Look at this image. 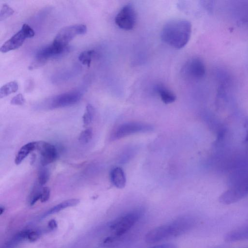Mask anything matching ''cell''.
I'll use <instances>...</instances> for the list:
<instances>
[{
    "instance_id": "cell-26",
    "label": "cell",
    "mask_w": 248,
    "mask_h": 248,
    "mask_svg": "<svg viewBox=\"0 0 248 248\" xmlns=\"http://www.w3.org/2000/svg\"><path fill=\"white\" fill-rule=\"evenodd\" d=\"M50 194V188L47 186L42 188L40 200L42 202H45L48 201Z\"/></svg>"
},
{
    "instance_id": "cell-13",
    "label": "cell",
    "mask_w": 248,
    "mask_h": 248,
    "mask_svg": "<svg viewBox=\"0 0 248 248\" xmlns=\"http://www.w3.org/2000/svg\"><path fill=\"white\" fill-rule=\"evenodd\" d=\"M224 240L229 242L248 240V225L230 231L225 234Z\"/></svg>"
},
{
    "instance_id": "cell-8",
    "label": "cell",
    "mask_w": 248,
    "mask_h": 248,
    "mask_svg": "<svg viewBox=\"0 0 248 248\" xmlns=\"http://www.w3.org/2000/svg\"><path fill=\"white\" fill-rule=\"evenodd\" d=\"M137 22V14L133 6L128 4L124 6L115 17V22L120 28L126 31L132 30Z\"/></svg>"
},
{
    "instance_id": "cell-7",
    "label": "cell",
    "mask_w": 248,
    "mask_h": 248,
    "mask_svg": "<svg viewBox=\"0 0 248 248\" xmlns=\"http://www.w3.org/2000/svg\"><path fill=\"white\" fill-rule=\"evenodd\" d=\"M248 193V178L222 193L218 201L222 204H230L239 201Z\"/></svg>"
},
{
    "instance_id": "cell-33",
    "label": "cell",
    "mask_w": 248,
    "mask_h": 248,
    "mask_svg": "<svg viewBox=\"0 0 248 248\" xmlns=\"http://www.w3.org/2000/svg\"><path fill=\"white\" fill-rule=\"evenodd\" d=\"M4 210H5L4 207L1 205L0 207V214L1 215L2 214H3Z\"/></svg>"
},
{
    "instance_id": "cell-16",
    "label": "cell",
    "mask_w": 248,
    "mask_h": 248,
    "mask_svg": "<svg viewBox=\"0 0 248 248\" xmlns=\"http://www.w3.org/2000/svg\"><path fill=\"white\" fill-rule=\"evenodd\" d=\"M37 141L30 142L23 145L16 155L15 163L20 164L32 151L36 149Z\"/></svg>"
},
{
    "instance_id": "cell-1",
    "label": "cell",
    "mask_w": 248,
    "mask_h": 248,
    "mask_svg": "<svg viewBox=\"0 0 248 248\" xmlns=\"http://www.w3.org/2000/svg\"><path fill=\"white\" fill-rule=\"evenodd\" d=\"M196 224V220L192 216L178 217L150 230L145 236V241L148 244H155L181 236L191 231Z\"/></svg>"
},
{
    "instance_id": "cell-3",
    "label": "cell",
    "mask_w": 248,
    "mask_h": 248,
    "mask_svg": "<svg viewBox=\"0 0 248 248\" xmlns=\"http://www.w3.org/2000/svg\"><path fill=\"white\" fill-rule=\"evenodd\" d=\"M142 209H135L120 216L111 223L109 228L112 235L104 240L106 246H110L122 239L138 223L142 217Z\"/></svg>"
},
{
    "instance_id": "cell-10",
    "label": "cell",
    "mask_w": 248,
    "mask_h": 248,
    "mask_svg": "<svg viewBox=\"0 0 248 248\" xmlns=\"http://www.w3.org/2000/svg\"><path fill=\"white\" fill-rule=\"evenodd\" d=\"M36 150L40 153V162L43 166L53 162L57 158L58 152L56 148L48 142L37 141Z\"/></svg>"
},
{
    "instance_id": "cell-29",
    "label": "cell",
    "mask_w": 248,
    "mask_h": 248,
    "mask_svg": "<svg viewBox=\"0 0 248 248\" xmlns=\"http://www.w3.org/2000/svg\"><path fill=\"white\" fill-rule=\"evenodd\" d=\"M40 236V233L36 231L29 230L27 236V240L32 242L37 240Z\"/></svg>"
},
{
    "instance_id": "cell-21",
    "label": "cell",
    "mask_w": 248,
    "mask_h": 248,
    "mask_svg": "<svg viewBox=\"0 0 248 248\" xmlns=\"http://www.w3.org/2000/svg\"><path fill=\"white\" fill-rule=\"evenodd\" d=\"M94 115V108L91 104H88L86 107V111L83 116V122L85 125L90 124Z\"/></svg>"
},
{
    "instance_id": "cell-23",
    "label": "cell",
    "mask_w": 248,
    "mask_h": 248,
    "mask_svg": "<svg viewBox=\"0 0 248 248\" xmlns=\"http://www.w3.org/2000/svg\"><path fill=\"white\" fill-rule=\"evenodd\" d=\"M49 172L46 168H43L40 170L38 173V181L40 186H44L48 181Z\"/></svg>"
},
{
    "instance_id": "cell-24",
    "label": "cell",
    "mask_w": 248,
    "mask_h": 248,
    "mask_svg": "<svg viewBox=\"0 0 248 248\" xmlns=\"http://www.w3.org/2000/svg\"><path fill=\"white\" fill-rule=\"evenodd\" d=\"M14 13V10L9 5L3 4L0 11V20L5 19L12 16Z\"/></svg>"
},
{
    "instance_id": "cell-28",
    "label": "cell",
    "mask_w": 248,
    "mask_h": 248,
    "mask_svg": "<svg viewBox=\"0 0 248 248\" xmlns=\"http://www.w3.org/2000/svg\"><path fill=\"white\" fill-rule=\"evenodd\" d=\"M25 102V99L21 93H19L15 96L11 100V103L15 105H23Z\"/></svg>"
},
{
    "instance_id": "cell-30",
    "label": "cell",
    "mask_w": 248,
    "mask_h": 248,
    "mask_svg": "<svg viewBox=\"0 0 248 248\" xmlns=\"http://www.w3.org/2000/svg\"><path fill=\"white\" fill-rule=\"evenodd\" d=\"M148 248H177V247L173 244L166 243L156 245Z\"/></svg>"
},
{
    "instance_id": "cell-4",
    "label": "cell",
    "mask_w": 248,
    "mask_h": 248,
    "mask_svg": "<svg viewBox=\"0 0 248 248\" xmlns=\"http://www.w3.org/2000/svg\"><path fill=\"white\" fill-rule=\"evenodd\" d=\"M153 129V125L147 123L127 122L118 126L113 132L110 138L111 140H115L134 134L150 132Z\"/></svg>"
},
{
    "instance_id": "cell-31",
    "label": "cell",
    "mask_w": 248,
    "mask_h": 248,
    "mask_svg": "<svg viewBox=\"0 0 248 248\" xmlns=\"http://www.w3.org/2000/svg\"><path fill=\"white\" fill-rule=\"evenodd\" d=\"M202 4L209 12H212L213 10V1H203Z\"/></svg>"
},
{
    "instance_id": "cell-12",
    "label": "cell",
    "mask_w": 248,
    "mask_h": 248,
    "mask_svg": "<svg viewBox=\"0 0 248 248\" xmlns=\"http://www.w3.org/2000/svg\"><path fill=\"white\" fill-rule=\"evenodd\" d=\"M26 38V36L21 29L4 43L0 47V51L6 53L19 48L24 43Z\"/></svg>"
},
{
    "instance_id": "cell-22",
    "label": "cell",
    "mask_w": 248,
    "mask_h": 248,
    "mask_svg": "<svg viewBox=\"0 0 248 248\" xmlns=\"http://www.w3.org/2000/svg\"><path fill=\"white\" fill-rule=\"evenodd\" d=\"M42 189L35 186L32 189L29 196V202L31 206L33 205L40 199Z\"/></svg>"
},
{
    "instance_id": "cell-15",
    "label": "cell",
    "mask_w": 248,
    "mask_h": 248,
    "mask_svg": "<svg viewBox=\"0 0 248 248\" xmlns=\"http://www.w3.org/2000/svg\"><path fill=\"white\" fill-rule=\"evenodd\" d=\"M155 90L162 102L166 104L174 102L176 99L175 94L161 84H157L155 88Z\"/></svg>"
},
{
    "instance_id": "cell-35",
    "label": "cell",
    "mask_w": 248,
    "mask_h": 248,
    "mask_svg": "<svg viewBox=\"0 0 248 248\" xmlns=\"http://www.w3.org/2000/svg\"></svg>"
},
{
    "instance_id": "cell-19",
    "label": "cell",
    "mask_w": 248,
    "mask_h": 248,
    "mask_svg": "<svg viewBox=\"0 0 248 248\" xmlns=\"http://www.w3.org/2000/svg\"><path fill=\"white\" fill-rule=\"evenodd\" d=\"M18 89V85L16 81H10L5 84L0 89V98L6 97L16 92Z\"/></svg>"
},
{
    "instance_id": "cell-2",
    "label": "cell",
    "mask_w": 248,
    "mask_h": 248,
    "mask_svg": "<svg viewBox=\"0 0 248 248\" xmlns=\"http://www.w3.org/2000/svg\"><path fill=\"white\" fill-rule=\"evenodd\" d=\"M191 31L192 26L189 21L182 19L171 20L163 26L161 38L168 45L180 49L188 42Z\"/></svg>"
},
{
    "instance_id": "cell-6",
    "label": "cell",
    "mask_w": 248,
    "mask_h": 248,
    "mask_svg": "<svg viewBox=\"0 0 248 248\" xmlns=\"http://www.w3.org/2000/svg\"><path fill=\"white\" fill-rule=\"evenodd\" d=\"M87 30L84 24H75L63 27L57 33L53 43L61 46L67 47L68 43L74 38L84 34Z\"/></svg>"
},
{
    "instance_id": "cell-34",
    "label": "cell",
    "mask_w": 248,
    "mask_h": 248,
    "mask_svg": "<svg viewBox=\"0 0 248 248\" xmlns=\"http://www.w3.org/2000/svg\"><path fill=\"white\" fill-rule=\"evenodd\" d=\"M29 83V85H31V82H30ZM29 87V86H27L26 90H27V89H28Z\"/></svg>"
},
{
    "instance_id": "cell-9",
    "label": "cell",
    "mask_w": 248,
    "mask_h": 248,
    "mask_svg": "<svg viewBox=\"0 0 248 248\" xmlns=\"http://www.w3.org/2000/svg\"><path fill=\"white\" fill-rule=\"evenodd\" d=\"M82 96V92L78 90L60 94L52 99L49 105L50 108H57L74 105L81 99Z\"/></svg>"
},
{
    "instance_id": "cell-11",
    "label": "cell",
    "mask_w": 248,
    "mask_h": 248,
    "mask_svg": "<svg viewBox=\"0 0 248 248\" xmlns=\"http://www.w3.org/2000/svg\"><path fill=\"white\" fill-rule=\"evenodd\" d=\"M184 71L192 78H200L205 74V66L201 59L194 57L189 60L186 63L184 66Z\"/></svg>"
},
{
    "instance_id": "cell-17",
    "label": "cell",
    "mask_w": 248,
    "mask_h": 248,
    "mask_svg": "<svg viewBox=\"0 0 248 248\" xmlns=\"http://www.w3.org/2000/svg\"><path fill=\"white\" fill-rule=\"evenodd\" d=\"M79 202L78 199H71L64 201L49 209L43 214L42 217H45L49 215L58 213L65 208L76 206L79 203Z\"/></svg>"
},
{
    "instance_id": "cell-5",
    "label": "cell",
    "mask_w": 248,
    "mask_h": 248,
    "mask_svg": "<svg viewBox=\"0 0 248 248\" xmlns=\"http://www.w3.org/2000/svg\"><path fill=\"white\" fill-rule=\"evenodd\" d=\"M67 47H62L52 43L38 50L35 54L34 60L29 66L31 70L44 65L49 60L63 54Z\"/></svg>"
},
{
    "instance_id": "cell-25",
    "label": "cell",
    "mask_w": 248,
    "mask_h": 248,
    "mask_svg": "<svg viewBox=\"0 0 248 248\" xmlns=\"http://www.w3.org/2000/svg\"><path fill=\"white\" fill-rule=\"evenodd\" d=\"M93 132L91 129L88 128L82 131L79 136V141L82 144H86L92 139Z\"/></svg>"
},
{
    "instance_id": "cell-14",
    "label": "cell",
    "mask_w": 248,
    "mask_h": 248,
    "mask_svg": "<svg viewBox=\"0 0 248 248\" xmlns=\"http://www.w3.org/2000/svg\"><path fill=\"white\" fill-rule=\"evenodd\" d=\"M110 178L112 184L119 188H124L126 184V177L123 170L119 167L114 168L110 171Z\"/></svg>"
},
{
    "instance_id": "cell-32",
    "label": "cell",
    "mask_w": 248,
    "mask_h": 248,
    "mask_svg": "<svg viewBox=\"0 0 248 248\" xmlns=\"http://www.w3.org/2000/svg\"><path fill=\"white\" fill-rule=\"evenodd\" d=\"M48 228L51 230H54L57 227V224L55 220L51 219L48 223Z\"/></svg>"
},
{
    "instance_id": "cell-27",
    "label": "cell",
    "mask_w": 248,
    "mask_h": 248,
    "mask_svg": "<svg viewBox=\"0 0 248 248\" xmlns=\"http://www.w3.org/2000/svg\"><path fill=\"white\" fill-rule=\"evenodd\" d=\"M21 30L27 38L32 37L35 35L34 30L27 24H24L22 26Z\"/></svg>"
},
{
    "instance_id": "cell-20",
    "label": "cell",
    "mask_w": 248,
    "mask_h": 248,
    "mask_svg": "<svg viewBox=\"0 0 248 248\" xmlns=\"http://www.w3.org/2000/svg\"><path fill=\"white\" fill-rule=\"evenodd\" d=\"M95 54L94 50L90 49L82 52L78 56L79 61L84 65L89 67L90 66L92 58Z\"/></svg>"
},
{
    "instance_id": "cell-18",
    "label": "cell",
    "mask_w": 248,
    "mask_h": 248,
    "mask_svg": "<svg viewBox=\"0 0 248 248\" xmlns=\"http://www.w3.org/2000/svg\"><path fill=\"white\" fill-rule=\"evenodd\" d=\"M28 231H22L16 233L4 245L3 248H16L22 241L27 240Z\"/></svg>"
}]
</instances>
